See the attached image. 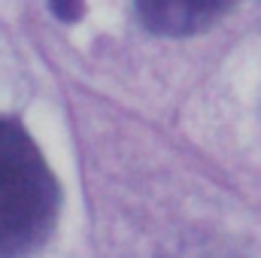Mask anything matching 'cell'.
Returning <instances> with one entry per match:
<instances>
[{"mask_svg":"<svg viewBox=\"0 0 261 258\" xmlns=\"http://www.w3.org/2000/svg\"><path fill=\"white\" fill-rule=\"evenodd\" d=\"M61 183L37 140L15 119L0 116V258L37 252L55 231Z\"/></svg>","mask_w":261,"mask_h":258,"instance_id":"obj_1","label":"cell"},{"mask_svg":"<svg viewBox=\"0 0 261 258\" xmlns=\"http://www.w3.org/2000/svg\"><path fill=\"white\" fill-rule=\"evenodd\" d=\"M52 15L67 21V24H73V21H79L85 15V6L82 3H52Z\"/></svg>","mask_w":261,"mask_h":258,"instance_id":"obj_3","label":"cell"},{"mask_svg":"<svg viewBox=\"0 0 261 258\" xmlns=\"http://www.w3.org/2000/svg\"><path fill=\"white\" fill-rule=\"evenodd\" d=\"M134 12L140 21L161 37H192L206 28H213L222 15H228V3H186V0H167V3H137Z\"/></svg>","mask_w":261,"mask_h":258,"instance_id":"obj_2","label":"cell"}]
</instances>
